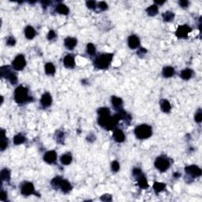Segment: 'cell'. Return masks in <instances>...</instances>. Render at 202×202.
I'll use <instances>...</instances> for the list:
<instances>
[{"mask_svg": "<svg viewBox=\"0 0 202 202\" xmlns=\"http://www.w3.org/2000/svg\"><path fill=\"white\" fill-rule=\"evenodd\" d=\"M118 118L116 115L111 117V115H99L98 118V124L102 127H104L106 130H111L114 128L117 123H118Z\"/></svg>", "mask_w": 202, "mask_h": 202, "instance_id": "6da1fadb", "label": "cell"}, {"mask_svg": "<svg viewBox=\"0 0 202 202\" xmlns=\"http://www.w3.org/2000/svg\"><path fill=\"white\" fill-rule=\"evenodd\" d=\"M113 54H102L99 55L94 61L95 67L100 70H105L109 67L110 64L111 63Z\"/></svg>", "mask_w": 202, "mask_h": 202, "instance_id": "7a4b0ae2", "label": "cell"}, {"mask_svg": "<svg viewBox=\"0 0 202 202\" xmlns=\"http://www.w3.org/2000/svg\"><path fill=\"white\" fill-rule=\"evenodd\" d=\"M135 135L138 139H147L150 137L153 134V130L150 126L146 124H142L140 126H137L134 130Z\"/></svg>", "mask_w": 202, "mask_h": 202, "instance_id": "3957f363", "label": "cell"}, {"mask_svg": "<svg viewBox=\"0 0 202 202\" xmlns=\"http://www.w3.org/2000/svg\"><path fill=\"white\" fill-rule=\"evenodd\" d=\"M28 88L24 86H18L16 90L14 92V99L15 101L18 104L25 103L28 100H31L33 99L29 96L28 95Z\"/></svg>", "mask_w": 202, "mask_h": 202, "instance_id": "277c9868", "label": "cell"}, {"mask_svg": "<svg viewBox=\"0 0 202 202\" xmlns=\"http://www.w3.org/2000/svg\"><path fill=\"white\" fill-rule=\"evenodd\" d=\"M170 165H171V164H170L169 160L164 156L157 157L156 161H155V166L161 172L166 171L170 167Z\"/></svg>", "mask_w": 202, "mask_h": 202, "instance_id": "5b68a950", "label": "cell"}, {"mask_svg": "<svg viewBox=\"0 0 202 202\" xmlns=\"http://www.w3.org/2000/svg\"><path fill=\"white\" fill-rule=\"evenodd\" d=\"M13 67H14V70H22L24 69V67L26 65V61H25V59L24 57V55H17L15 59L13 62Z\"/></svg>", "mask_w": 202, "mask_h": 202, "instance_id": "8992f818", "label": "cell"}, {"mask_svg": "<svg viewBox=\"0 0 202 202\" xmlns=\"http://www.w3.org/2000/svg\"><path fill=\"white\" fill-rule=\"evenodd\" d=\"M186 174L191 175L193 177H199L201 175V169L196 165H191L188 166L185 168Z\"/></svg>", "mask_w": 202, "mask_h": 202, "instance_id": "52a82bcc", "label": "cell"}, {"mask_svg": "<svg viewBox=\"0 0 202 202\" xmlns=\"http://www.w3.org/2000/svg\"><path fill=\"white\" fill-rule=\"evenodd\" d=\"M21 191H22V194L25 196H29V195H31V194H34L35 192V188H34V186L32 182H25L22 186V189H21Z\"/></svg>", "mask_w": 202, "mask_h": 202, "instance_id": "ba28073f", "label": "cell"}, {"mask_svg": "<svg viewBox=\"0 0 202 202\" xmlns=\"http://www.w3.org/2000/svg\"><path fill=\"white\" fill-rule=\"evenodd\" d=\"M190 32H191V29L189 26L186 25H180L176 31V36L179 38H185V37H187L189 33Z\"/></svg>", "mask_w": 202, "mask_h": 202, "instance_id": "9c48e42d", "label": "cell"}, {"mask_svg": "<svg viewBox=\"0 0 202 202\" xmlns=\"http://www.w3.org/2000/svg\"><path fill=\"white\" fill-rule=\"evenodd\" d=\"M57 159V154L55 151H49L45 153L44 156V160L47 164H53L55 163Z\"/></svg>", "mask_w": 202, "mask_h": 202, "instance_id": "30bf717a", "label": "cell"}, {"mask_svg": "<svg viewBox=\"0 0 202 202\" xmlns=\"http://www.w3.org/2000/svg\"><path fill=\"white\" fill-rule=\"evenodd\" d=\"M128 45L131 49H135L140 45V40L138 37L135 35L130 36L128 39Z\"/></svg>", "mask_w": 202, "mask_h": 202, "instance_id": "8fae6325", "label": "cell"}, {"mask_svg": "<svg viewBox=\"0 0 202 202\" xmlns=\"http://www.w3.org/2000/svg\"><path fill=\"white\" fill-rule=\"evenodd\" d=\"M40 103L41 105L44 107H49L52 103V96H51L48 93H44V94H43V96L41 97Z\"/></svg>", "mask_w": 202, "mask_h": 202, "instance_id": "7c38bea8", "label": "cell"}, {"mask_svg": "<svg viewBox=\"0 0 202 202\" xmlns=\"http://www.w3.org/2000/svg\"><path fill=\"white\" fill-rule=\"evenodd\" d=\"M58 187H59L62 189V191L64 192V193H68L72 189V186H71L70 183L67 180H65V179H63V178L59 182V184Z\"/></svg>", "mask_w": 202, "mask_h": 202, "instance_id": "4fadbf2b", "label": "cell"}, {"mask_svg": "<svg viewBox=\"0 0 202 202\" xmlns=\"http://www.w3.org/2000/svg\"><path fill=\"white\" fill-rule=\"evenodd\" d=\"M113 137L115 141L118 142V143H121L125 141V134L123 130H121L119 129H115V131L113 133Z\"/></svg>", "mask_w": 202, "mask_h": 202, "instance_id": "5bb4252c", "label": "cell"}, {"mask_svg": "<svg viewBox=\"0 0 202 202\" xmlns=\"http://www.w3.org/2000/svg\"><path fill=\"white\" fill-rule=\"evenodd\" d=\"M63 63L66 68H74V66H75V63H74V58L73 57V55H66V57L64 58Z\"/></svg>", "mask_w": 202, "mask_h": 202, "instance_id": "9a60e30c", "label": "cell"}, {"mask_svg": "<svg viewBox=\"0 0 202 202\" xmlns=\"http://www.w3.org/2000/svg\"><path fill=\"white\" fill-rule=\"evenodd\" d=\"M115 115L117 116L118 120H124L126 123L127 122L129 123L130 122V120H131V116L129 115L128 113H126V111H123V110L119 111Z\"/></svg>", "mask_w": 202, "mask_h": 202, "instance_id": "2e32d148", "label": "cell"}, {"mask_svg": "<svg viewBox=\"0 0 202 202\" xmlns=\"http://www.w3.org/2000/svg\"><path fill=\"white\" fill-rule=\"evenodd\" d=\"M77 41L76 39L74 38V37H67V38L65 40V42H64L65 46H66V48L69 50L74 49V47H75V46L77 45Z\"/></svg>", "mask_w": 202, "mask_h": 202, "instance_id": "e0dca14e", "label": "cell"}, {"mask_svg": "<svg viewBox=\"0 0 202 202\" xmlns=\"http://www.w3.org/2000/svg\"><path fill=\"white\" fill-rule=\"evenodd\" d=\"M162 74L165 77H172L175 74V69L171 67V66H166L163 69V72Z\"/></svg>", "mask_w": 202, "mask_h": 202, "instance_id": "ac0fdd59", "label": "cell"}, {"mask_svg": "<svg viewBox=\"0 0 202 202\" xmlns=\"http://www.w3.org/2000/svg\"><path fill=\"white\" fill-rule=\"evenodd\" d=\"M160 107L161 110L165 113H168L171 111V104L167 100H161L160 101Z\"/></svg>", "mask_w": 202, "mask_h": 202, "instance_id": "d6986e66", "label": "cell"}, {"mask_svg": "<svg viewBox=\"0 0 202 202\" xmlns=\"http://www.w3.org/2000/svg\"><path fill=\"white\" fill-rule=\"evenodd\" d=\"M25 34L28 39L31 40L36 36V31L32 26H27L25 29Z\"/></svg>", "mask_w": 202, "mask_h": 202, "instance_id": "ffe728a7", "label": "cell"}, {"mask_svg": "<svg viewBox=\"0 0 202 202\" xmlns=\"http://www.w3.org/2000/svg\"><path fill=\"white\" fill-rule=\"evenodd\" d=\"M111 104L115 109L120 108V107H122V104H123V100L117 96H112Z\"/></svg>", "mask_w": 202, "mask_h": 202, "instance_id": "44dd1931", "label": "cell"}, {"mask_svg": "<svg viewBox=\"0 0 202 202\" xmlns=\"http://www.w3.org/2000/svg\"><path fill=\"white\" fill-rule=\"evenodd\" d=\"M61 163L63 164V165H69L72 162V156L70 153H66V154H64L63 156H61Z\"/></svg>", "mask_w": 202, "mask_h": 202, "instance_id": "7402d4cb", "label": "cell"}, {"mask_svg": "<svg viewBox=\"0 0 202 202\" xmlns=\"http://www.w3.org/2000/svg\"><path fill=\"white\" fill-rule=\"evenodd\" d=\"M192 75H193V71L190 69H186L183 70L181 72L180 76L183 80H189V78H191Z\"/></svg>", "mask_w": 202, "mask_h": 202, "instance_id": "603a6c76", "label": "cell"}, {"mask_svg": "<svg viewBox=\"0 0 202 202\" xmlns=\"http://www.w3.org/2000/svg\"><path fill=\"white\" fill-rule=\"evenodd\" d=\"M158 7H157V6L156 5H152L150 6L149 7H148L147 9H146V12H147V14L149 15V16H155V15H156L157 14V13H158Z\"/></svg>", "mask_w": 202, "mask_h": 202, "instance_id": "cb8c5ba5", "label": "cell"}, {"mask_svg": "<svg viewBox=\"0 0 202 202\" xmlns=\"http://www.w3.org/2000/svg\"><path fill=\"white\" fill-rule=\"evenodd\" d=\"M56 10H57L58 13H59L61 14H64V15H66L69 13L68 7L64 4H59L57 6V7H56Z\"/></svg>", "mask_w": 202, "mask_h": 202, "instance_id": "d4e9b609", "label": "cell"}, {"mask_svg": "<svg viewBox=\"0 0 202 202\" xmlns=\"http://www.w3.org/2000/svg\"><path fill=\"white\" fill-rule=\"evenodd\" d=\"M45 72L48 75H53L55 73V66L51 63H47L45 65Z\"/></svg>", "mask_w": 202, "mask_h": 202, "instance_id": "484cf974", "label": "cell"}, {"mask_svg": "<svg viewBox=\"0 0 202 202\" xmlns=\"http://www.w3.org/2000/svg\"><path fill=\"white\" fill-rule=\"evenodd\" d=\"M1 178L3 181H7L9 182L10 179V172L9 171L8 169H5L2 170L1 171Z\"/></svg>", "mask_w": 202, "mask_h": 202, "instance_id": "4316f807", "label": "cell"}, {"mask_svg": "<svg viewBox=\"0 0 202 202\" xmlns=\"http://www.w3.org/2000/svg\"><path fill=\"white\" fill-rule=\"evenodd\" d=\"M166 187V185L164 183L162 182H155L153 185V189L156 192V194H159L160 192H161L162 190H164V188Z\"/></svg>", "mask_w": 202, "mask_h": 202, "instance_id": "83f0119b", "label": "cell"}, {"mask_svg": "<svg viewBox=\"0 0 202 202\" xmlns=\"http://www.w3.org/2000/svg\"><path fill=\"white\" fill-rule=\"evenodd\" d=\"M138 186L142 189H147L148 187V182L144 175H142L140 178H138Z\"/></svg>", "mask_w": 202, "mask_h": 202, "instance_id": "f1b7e54d", "label": "cell"}, {"mask_svg": "<svg viewBox=\"0 0 202 202\" xmlns=\"http://www.w3.org/2000/svg\"><path fill=\"white\" fill-rule=\"evenodd\" d=\"M163 19H164V21H165V22H171L172 20L174 19V17H175V14H173L172 12H170V11H167V12H165L164 14H163Z\"/></svg>", "mask_w": 202, "mask_h": 202, "instance_id": "f546056e", "label": "cell"}, {"mask_svg": "<svg viewBox=\"0 0 202 202\" xmlns=\"http://www.w3.org/2000/svg\"><path fill=\"white\" fill-rule=\"evenodd\" d=\"M25 141V137L22 134H17L14 137V143L15 145H21Z\"/></svg>", "mask_w": 202, "mask_h": 202, "instance_id": "4dcf8cb0", "label": "cell"}, {"mask_svg": "<svg viewBox=\"0 0 202 202\" xmlns=\"http://www.w3.org/2000/svg\"><path fill=\"white\" fill-rule=\"evenodd\" d=\"M87 52L91 55H94L96 54V47L94 46V44H88L87 45Z\"/></svg>", "mask_w": 202, "mask_h": 202, "instance_id": "1f68e13d", "label": "cell"}, {"mask_svg": "<svg viewBox=\"0 0 202 202\" xmlns=\"http://www.w3.org/2000/svg\"><path fill=\"white\" fill-rule=\"evenodd\" d=\"M6 78H7L8 80H10V81L13 85L16 84L17 81V78L16 74H14V72H12V71L10 73V74L7 76Z\"/></svg>", "mask_w": 202, "mask_h": 202, "instance_id": "d6a6232c", "label": "cell"}, {"mask_svg": "<svg viewBox=\"0 0 202 202\" xmlns=\"http://www.w3.org/2000/svg\"><path fill=\"white\" fill-rule=\"evenodd\" d=\"M55 136H56V141L59 143L63 144V141H64V134H63V132L57 131L56 134H55Z\"/></svg>", "mask_w": 202, "mask_h": 202, "instance_id": "836d02e7", "label": "cell"}, {"mask_svg": "<svg viewBox=\"0 0 202 202\" xmlns=\"http://www.w3.org/2000/svg\"><path fill=\"white\" fill-rule=\"evenodd\" d=\"M97 113L99 115H110L111 111L107 107H101L97 111Z\"/></svg>", "mask_w": 202, "mask_h": 202, "instance_id": "e575fe53", "label": "cell"}, {"mask_svg": "<svg viewBox=\"0 0 202 202\" xmlns=\"http://www.w3.org/2000/svg\"><path fill=\"white\" fill-rule=\"evenodd\" d=\"M201 120H202V111H201V109H199L197 112H196V114H195V121H196L197 123H200L201 122Z\"/></svg>", "mask_w": 202, "mask_h": 202, "instance_id": "d590c367", "label": "cell"}, {"mask_svg": "<svg viewBox=\"0 0 202 202\" xmlns=\"http://www.w3.org/2000/svg\"><path fill=\"white\" fill-rule=\"evenodd\" d=\"M7 145H8V142H7V140L6 137H2L1 139V145H0V148L1 150L4 151L5 148L7 147Z\"/></svg>", "mask_w": 202, "mask_h": 202, "instance_id": "8d00e7d4", "label": "cell"}, {"mask_svg": "<svg viewBox=\"0 0 202 202\" xmlns=\"http://www.w3.org/2000/svg\"><path fill=\"white\" fill-rule=\"evenodd\" d=\"M119 168H120V166H119L118 162L116 161V160L112 162L111 163V169H112V171H113L117 172L119 170Z\"/></svg>", "mask_w": 202, "mask_h": 202, "instance_id": "74e56055", "label": "cell"}, {"mask_svg": "<svg viewBox=\"0 0 202 202\" xmlns=\"http://www.w3.org/2000/svg\"><path fill=\"white\" fill-rule=\"evenodd\" d=\"M133 175H134V177L138 178H140L141 176H142L143 174H142L141 171L140 169H138V168H134V169L133 170Z\"/></svg>", "mask_w": 202, "mask_h": 202, "instance_id": "f35d334b", "label": "cell"}, {"mask_svg": "<svg viewBox=\"0 0 202 202\" xmlns=\"http://www.w3.org/2000/svg\"><path fill=\"white\" fill-rule=\"evenodd\" d=\"M15 43H16V41H15L14 37H12V36H10V37L6 39V44L9 45V46H14Z\"/></svg>", "mask_w": 202, "mask_h": 202, "instance_id": "ab89813d", "label": "cell"}, {"mask_svg": "<svg viewBox=\"0 0 202 202\" xmlns=\"http://www.w3.org/2000/svg\"><path fill=\"white\" fill-rule=\"evenodd\" d=\"M98 6L101 10H106L107 9V7H108V6H107V4L105 2H100V3H99Z\"/></svg>", "mask_w": 202, "mask_h": 202, "instance_id": "60d3db41", "label": "cell"}, {"mask_svg": "<svg viewBox=\"0 0 202 202\" xmlns=\"http://www.w3.org/2000/svg\"><path fill=\"white\" fill-rule=\"evenodd\" d=\"M100 200L103 201H111V196L110 194H104L100 197Z\"/></svg>", "mask_w": 202, "mask_h": 202, "instance_id": "b9f144b4", "label": "cell"}, {"mask_svg": "<svg viewBox=\"0 0 202 202\" xmlns=\"http://www.w3.org/2000/svg\"><path fill=\"white\" fill-rule=\"evenodd\" d=\"M86 5L89 9H95L96 8V3L95 1H88L86 3Z\"/></svg>", "mask_w": 202, "mask_h": 202, "instance_id": "7bdbcfd3", "label": "cell"}, {"mask_svg": "<svg viewBox=\"0 0 202 202\" xmlns=\"http://www.w3.org/2000/svg\"><path fill=\"white\" fill-rule=\"evenodd\" d=\"M55 36H56V34H55V32L53 30H51L47 34V39L48 40H53L55 37Z\"/></svg>", "mask_w": 202, "mask_h": 202, "instance_id": "ee69618b", "label": "cell"}, {"mask_svg": "<svg viewBox=\"0 0 202 202\" xmlns=\"http://www.w3.org/2000/svg\"><path fill=\"white\" fill-rule=\"evenodd\" d=\"M6 197H7L6 193L3 191V190H2V191H1V194H0V200H1V201H5Z\"/></svg>", "mask_w": 202, "mask_h": 202, "instance_id": "f6af8a7d", "label": "cell"}, {"mask_svg": "<svg viewBox=\"0 0 202 202\" xmlns=\"http://www.w3.org/2000/svg\"><path fill=\"white\" fill-rule=\"evenodd\" d=\"M147 52V50L145 49V48H140L139 52H137V55H139V56H142V55H144V54H145Z\"/></svg>", "mask_w": 202, "mask_h": 202, "instance_id": "bcb514c9", "label": "cell"}, {"mask_svg": "<svg viewBox=\"0 0 202 202\" xmlns=\"http://www.w3.org/2000/svg\"><path fill=\"white\" fill-rule=\"evenodd\" d=\"M179 4H180L181 6H182V7H186V6H188L189 2L188 1H186V0H182V1H180V2H179Z\"/></svg>", "mask_w": 202, "mask_h": 202, "instance_id": "7dc6e473", "label": "cell"}, {"mask_svg": "<svg viewBox=\"0 0 202 202\" xmlns=\"http://www.w3.org/2000/svg\"><path fill=\"white\" fill-rule=\"evenodd\" d=\"M41 3L43 4V5L44 6H46L47 5H48V4H50V2H41Z\"/></svg>", "mask_w": 202, "mask_h": 202, "instance_id": "c3c4849f", "label": "cell"}, {"mask_svg": "<svg viewBox=\"0 0 202 202\" xmlns=\"http://www.w3.org/2000/svg\"><path fill=\"white\" fill-rule=\"evenodd\" d=\"M164 3V1H163V2H156V3H158V4H160V5L163 4Z\"/></svg>", "mask_w": 202, "mask_h": 202, "instance_id": "681fc988", "label": "cell"}]
</instances>
